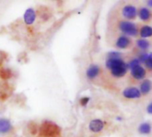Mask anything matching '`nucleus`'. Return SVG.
<instances>
[{"label": "nucleus", "instance_id": "nucleus-1", "mask_svg": "<svg viewBox=\"0 0 152 137\" xmlns=\"http://www.w3.org/2000/svg\"><path fill=\"white\" fill-rule=\"evenodd\" d=\"M106 67L110 70L112 76L116 78H122L126 74L127 64L122 60L120 53L111 52L106 61Z\"/></svg>", "mask_w": 152, "mask_h": 137}, {"label": "nucleus", "instance_id": "nucleus-2", "mask_svg": "<svg viewBox=\"0 0 152 137\" xmlns=\"http://www.w3.org/2000/svg\"><path fill=\"white\" fill-rule=\"evenodd\" d=\"M61 127L52 122V121H44L38 129L40 137H59L61 136Z\"/></svg>", "mask_w": 152, "mask_h": 137}, {"label": "nucleus", "instance_id": "nucleus-3", "mask_svg": "<svg viewBox=\"0 0 152 137\" xmlns=\"http://www.w3.org/2000/svg\"><path fill=\"white\" fill-rule=\"evenodd\" d=\"M129 66L131 68V75L135 80H142L145 78L146 70L141 65V62L138 58L132 60L129 63Z\"/></svg>", "mask_w": 152, "mask_h": 137}, {"label": "nucleus", "instance_id": "nucleus-4", "mask_svg": "<svg viewBox=\"0 0 152 137\" xmlns=\"http://www.w3.org/2000/svg\"><path fill=\"white\" fill-rule=\"evenodd\" d=\"M119 29L126 34V36H131V37H136L139 33V29L137 26L128 21H121L118 24Z\"/></svg>", "mask_w": 152, "mask_h": 137}, {"label": "nucleus", "instance_id": "nucleus-5", "mask_svg": "<svg viewBox=\"0 0 152 137\" xmlns=\"http://www.w3.org/2000/svg\"><path fill=\"white\" fill-rule=\"evenodd\" d=\"M123 96L126 99H139L142 97V94L140 92V89L135 87V86H128L126 87L123 93H122Z\"/></svg>", "mask_w": 152, "mask_h": 137}, {"label": "nucleus", "instance_id": "nucleus-6", "mask_svg": "<svg viewBox=\"0 0 152 137\" xmlns=\"http://www.w3.org/2000/svg\"><path fill=\"white\" fill-rule=\"evenodd\" d=\"M138 14V10L134 5L126 4L122 9V15L128 20H134L136 18Z\"/></svg>", "mask_w": 152, "mask_h": 137}, {"label": "nucleus", "instance_id": "nucleus-7", "mask_svg": "<svg viewBox=\"0 0 152 137\" xmlns=\"http://www.w3.org/2000/svg\"><path fill=\"white\" fill-rule=\"evenodd\" d=\"M37 19V12L33 8H28L23 14V21L26 25H32Z\"/></svg>", "mask_w": 152, "mask_h": 137}, {"label": "nucleus", "instance_id": "nucleus-8", "mask_svg": "<svg viewBox=\"0 0 152 137\" xmlns=\"http://www.w3.org/2000/svg\"><path fill=\"white\" fill-rule=\"evenodd\" d=\"M100 72H101L100 67L98 65H96V64H92L87 68L86 74V77H87L88 79L93 80V79L96 78L99 76Z\"/></svg>", "mask_w": 152, "mask_h": 137}, {"label": "nucleus", "instance_id": "nucleus-9", "mask_svg": "<svg viewBox=\"0 0 152 137\" xmlns=\"http://www.w3.org/2000/svg\"><path fill=\"white\" fill-rule=\"evenodd\" d=\"M131 39L126 36V35H122L120 36L117 41H116V46L119 49H126L131 45Z\"/></svg>", "mask_w": 152, "mask_h": 137}, {"label": "nucleus", "instance_id": "nucleus-10", "mask_svg": "<svg viewBox=\"0 0 152 137\" xmlns=\"http://www.w3.org/2000/svg\"><path fill=\"white\" fill-rule=\"evenodd\" d=\"M12 129V123L9 119L0 118V135H5L11 132Z\"/></svg>", "mask_w": 152, "mask_h": 137}, {"label": "nucleus", "instance_id": "nucleus-11", "mask_svg": "<svg viewBox=\"0 0 152 137\" xmlns=\"http://www.w3.org/2000/svg\"><path fill=\"white\" fill-rule=\"evenodd\" d=\"M104 127V123L101 119H94L89 123V130L93 133H99Z\"/></svg>", "mask_w": 152, "mask_h": 137}, {"label": "nucleus", "instance_id": "nucleus-12", "mask_svg": "<svg viewBox=\"0 0 152 137\" xmlns=\"http://www.w3.org/2000/svg\"><path fill=\"white\" fill-rule=\"evenodd\" d=\"M152 89V82L150 79H144L140 85V92L142 95H147Z\"/></svg>", "mask_w": 152, "mask_h": 137}, {"label": "nucleus", "instance_id": "nucleus-13", "mask_svg": "<svg viewBox=\"0 0 152 137\" xmlns=\"http://www.w3.org/2000/svg\"><path fill=\"white\" fill-rule=\"evenodd\" d=\"M138 14L142 21H149L151 18V12L147 7H141L138 11Z\"/></svg>", "mask_w": 152, "mask_h": 137}, {"label": "nucleus", "instance_id": "nucleus-14", "mask_svg": "<svg viewBox=\"0 0 152 137\" xmlns=\"http://www.w3.org/2000/svg\"><path fill=\"white\" fill-rule=\"evenodd\" d=\"M140 37H142L143 39H146L147 37H152V27L149 25H143L139 31Z\"/></svg>", "mask_w": 152, "mask_h": 137}, {"label": "nucleus", "instance_id": "nucleus-15", "mask_svg": "<svg viewBox=\"0 0 152 137\" xmlns=\"http://www.w3.org/2000/svg\"><path fill=\"white\" fill-rule=\"evenodd\" d=\"M136 46L140 49V50H142V51H147L151 45H150V42L147 40V39H143V38H140L136 41Z\"/></svg>", "mask_w": 152, "mask_h": 137}, {"label": "nucleus", "instance_id": "nucleus-16", "mask_svg": "<svg viewBox=\"0 0 152 137\" xmlns=\"http://www.w3.org/2000/svg\"><path fill=\"white\" fill-rule=\"evenodd\" d=\"M151 125L148 122L142 123L138 127V131L142 135H149L151 132Z\"/></svg>", "mask_w": 152, "mask_h": 137}, {"label": "nucleus", "instance_id": "nucleus-17", "mask_svg": "<svg viewBox=\"0 0 152 137\" xmlns=\"http://www.w3.org/2000/svg\"><path fill=\"white\" fill-rule=\"evenodd\" d=\"M12 75V72L10 69L8 68H4L0 67V78L3 80H7L9 79Z\"/></svg>", "mask_w": 152, "mask_h": 137}, {"label": "nucleus", "instance_id": "nucleus-18", "mask_svg": "<svg viewBox=\"0 0 152 137\" xmlns=\"http://www.w3.org/2000/svg\"><path fill=\"white\" fill-rule=\"evenodd\" d=\"M144 63H145V66H146V68L148 70H152V53H151L150 54H148Z\"/></svg>", "mask_w": 152, "mask_h": 137}, {"label": "nucleus", "instance_id": "nucleus-19", "mask_svg": "<svg viewBox=\"0 0 152 137\" xmlns=\"http://www.w3.org/2000/svg\"><path fill=\"white\" fill-rule=\"evenodd\" d=\"M28 129H29V132H30L32 135H36V134L38 132L39 127H38L36 124H34V123H30V124H29V126H28Z\"/></svg>", "mask_w": 152, "mask_h": 137}, {"label": "nucleus", "instance_id": "nucleus-20", "mask_svg": "<svg viewBox=\"0 0 152 137\" xmlns=\"http://www.w3.org/2000/svg\"><path fill=\"white\" fill-rule=\"evenodd\" d=\"M89 101H90V98L89 97H82L80 100H79V103H80V104H81V106H86L87 104H88V103H89Z\"/></svg>", "mask_w": 152, "mask_h": 137}, {"label": "nucleus", "instance_id": "nucleus-21", "mask_svg": "<svg viewBox=\"0 0 152 137\" xmlns=\"http://www.w3.org/2000/svg\"><path fill=\"white\" fill-rule=\"evenodd\" d=\"M147 112L149 114H151L152 115V102L147 106Z\"/></svg>", "mask_w": 152, "mask_h": 137}, {"label": "nucleus", "instance_id": "nucleus-22", "mask_svg": "<svg viewBox=\"0 0 152 137\" xmlns=\"http://www.w3.org/2000/svg\"><path fill=\"white\" fill-rule=\"evenodd\" d=\"M148 4L152 7V0H151V1H148Z\"/></svg>", "mask_w": 152, "mask_h": 137}]
</instances>
